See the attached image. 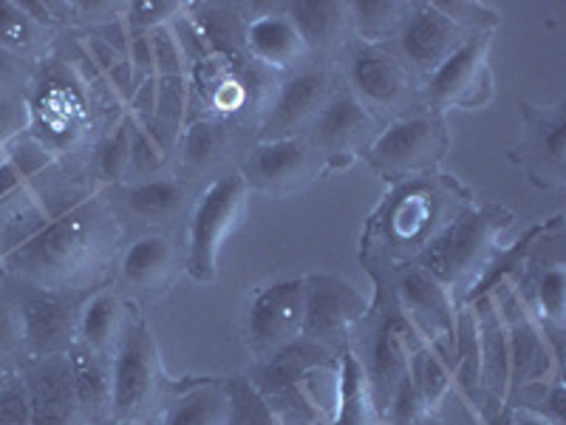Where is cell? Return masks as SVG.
<instances>
[{
	"label": "cell",
	"mask_w": 566,
	"mask_h": 425,
	"mask_svg": "<svg viewBox=\"0 0 566 425\" xmlns=\"http://www.w3.org/2000/svg\"><path fill=\"white\" fill-rule=\"evenodd\" d=\"M510 225V212L502 207H470L433 236L419 252L417 265L431 272L448 290L476 281L495 252L499 232Z\"/></svg>",
	"instance_id": "obj_1"
},
{
	"label": "cell",
	"mask_w": 566,
	"mask_h": 425,
	"mask_svg": "<svg viewBox=\"0 0 566 425\" xmlns=\"http://www.w3.org/2000/svg\"><path fill=\"white\" fill-rule=\"evenodd\" d=\"M99 232V212L97 207L85 201L74 205L71 210L57 212L43 230L29 239L27 245L9 252L7 261L14 270L27 272L38 281H65L71 272L94 256L97 250Z\"/></svg>",
	"instance_id": "obj_2"
},
{
	"label": "cell",
	"mask_w": 566,
	"mask_h": 425,
	"mask_svg": "<svg viewBox=\"0 0 566 425\" xmlns=\"http://www.w3.org/2000/svg\"><path fill=\"white\" fill-rule=\"evenodd\" d=\"M247 187L239 170L212 182L199 199L190 221V247H187V272L201 283H210L219 270V256L224 241L239 227L247 210Z\"/></svg>",
	"instance_id": "obj_3"
},
{
	"label": "cell",
	"mask_w": 566,
	"mask_h": 425,
	"mask_svg": "<svg viewBox=\"0 0 566 425\" xmlns=\"http://www.w3.org/2000/svg\"><path fill=\"white\" fill-rule=\"evenodd\" d=\"M451 136L439 111L394 120L368 148V162L388 179L424 176L448 154Z\"/></svg>",
	"instance_id": "obj_4"
},
{
	"label": "cell",
	"mask_w": 566,
	"mask_h": 425,
	"mask_svg": "<svg viewBox=\"0 0 566 425\" xmlns=\"http://www.w3.org/2000/svg\"><path fill=\"white\" fill-rule=\"evenodd\" d=\"M159 349L142 318H128L111 361V408L130 419L148 406L159 388Z\"/></svg>",
	"instance_id": "obj_5"
},
{
	"label": "cell",
	"mask_w": 566,
	"mask_h": 425,
	"mask_svg": "<svg viewBox=\"0 0 566 425\" xmlns=\"http://www.w3.org/2000/svg\"><path fill=\"white\" fill-rule=\"evenodd\" d=\"M303 338V278H281L266 283L250 303L247 343L266 361Z\"/></svg>",
	"instance_id": "obj_6"
},
{
	"label": "cell",
	"mask_w": 566,
	"mask_h": 425,
	"mask_svg": "<svg viewBox=\"0 0 566 425\" xmlns=\"http://www.w3.org/2000/svg\"><path fill=\"white\" fill-rule=\"evenodd\" d=\"M490 38L493 32L470 34L451 58L431 74L428 100L433 108H482L493 97L490 77Z\"/></svg>",
	"instance_id": "obj_7"
},
{
	"label": "cell",
	"mask_w": 566,
	"mask_h": 425,
	"mask_svg": "<svg viewBox=\"0 0 566 425\" xmlns=\"http://www.w3.org/2000/svg\"><path fill=\"white\" fill-rule=\"evenodd\" d=\"M368 301L363 292L335 272H317L303 278V338L321 343L340 335L352 323L363 321Z\"/></svg>",
	"instance_id": "obj_8"
},
{
	"label": "cell",
	"mask_w": 566,
	"mask_h": 425,
	"mask_svg": "<svg viewBox=\"0 0 566 425\" xmlns=\"http://www.w3.org/2000/svg\"><path fill=\"white\" fill-rule=\"evenodd\" d=\"M397 34L399 52L408 60V65L428 77L468 40V34L444 18L433 3H419L408 9Z\"/></svg>",
	"instance_id": "obj_9"
},
{
	"label": "cell",
	"mask_w": 566,
	"mask_h": 425,
	"mask_svg": "<svg viewBox=\"0 0 566 425\" xmlns=\"http://www.w3.org/2000/svg\"><path fill=\"white\" fill-rule=\"evenodd\" d=\"M397 296L402 301V315L408 318L422 343L451 335L457 312L451 290L419 265H406L397 276Z\"/></svg>",
	"instance_id": "obj_10"
},
{
	"label": "cell",
	"mask_w": 566,
	"mask_h": 425,
	"mask_svg": "<svg viewBox=\"0 0 566 425\" xmlns=\"http://www.w3.org/2000/svg\"><path fill=\"white\" fill-rule=\"evenodd\" d=\"M328 97H332V85H328V77L323 71L295 74L290 83H283L275 91V100H272L270 111H266V120L261 125L258 139L272 142L286 139V136H301L297 131H303L306 125L312 128L317 111L326 105Z\"/></svg>",
	"instance_id": "obj_11"
},
{
	"label": "cell",
	"mask_w": 566,
	"mask_h": 425,
	"mask_svg": "<svg viewBox=\"0 0 566 425\" xmlns=\"http://www.w3.org/2000/svg\"><path fill=\"white\" fill-rule=\"evenodd\" d=\"M499 310L507 323L510 392L535 386V383H547L553 354H549L547 338L541 335L538 323L524 310L522 298L510 296V301H499Z\"/></svg>",
	"instance_id": "obj_12"
},
{
	"label": "cell",
	"mask_w": 566,
	"mask_h": 425,
	"mask_svg": "<svg viewBox=\"0 0 566 425\" xmlns=\"http://www.w3.org/2000/svg\"><path fill=\"white\" fill-rule=\"evenodd\" d=\"M312 170V145L306 136H286V139L258 142L255 148L247 156L244 168L239 170L244 176L247 187L258 190H272L283 194L295 185L310 179Z\"/></svg>",
	"instance_id": "obj_13"
},
{
	"label": "cell",
	"mask_w": 566,
	"mask_h": 425,
	"mask_svg": "<svg viewBox=\"0 0 566 425\" xmlns=\"http://www.w3.org/2000/svg\"><path fill=\"white\" fill-rule=\"evenodd\" d=\"M524 114V139L522 162L524 168L541 182V185H560L564 182V134H566V116L564 105H538L522 103Z\"/></svg>",
	"instance_id": "obj_14"
},
{
	"label": "cell",
	"mask_w": 566,
	"mask_h": 425,
	"mask_svg": "<svg viewBox=\"0 0 566 425\" xmlns=\"http://www.w3.org/2000/svg\"><path fill=\"white\" fill-rule=\"evenodd\" d=\"M32 425H65L77 412L69 354H45L27 372Z\"/></svg>",
	"instance_id": "obj_15"
},
{
	"label": "cell",
	"mask_w": 566,
	"mask_h": 425,
	"mask_svg": "<svg viewBox=\"0 0 566 425\" xmlns=\"http://www.w3.org/2000/svg\"><path fill=\"white\" fill-rule=\"evenodd\" d=\"M348 83H352L354 97L366 108L368 105H380V108L397 105L408 91L406 69L391 54L366 43L348 60Z\"/></svg>",
	"instance_id": "obj_16"
},
{
	"label": "cell",
	"mask_w": 566,
	"mask_h": 425,
	"mask_svg": "<svg viewBox=\"0 0 566 425\" xmlns=\"http://www.w3.org/2000/svg\"><path fill=\"white\" fill-rule=\"evenodd\" d=\"M374 131V116L352 91L332 94L312 123V136L321 148L337 156H352L354 148Z\"/></svg>",
	"instance_id": "obj_17"
},
{
	"label": "cell",
	"mask_w": 566,
	"mask_h": 425,
	"mask_svg": "<svg viewBox=\"0 0 566 425\" xmlns=\"http://www.w3.org/2000/svg\"><path fill=\"white\" fill-rule=\"evenodd\" d=\"M244 45L250 58L266 69H290L310 52L286 14H261L250 20L244 29Z\"/></svg>",
	"instance_id": "obj_18"
},
{
	"label": "cell",
	"mask_w": 566,
	"mask_h": 425,
	"mask_svg": "<svg viewBox=\"0 0 566 425\" xmlns=\"http://www.w3.org/2000/svg\"><path fill=\"white\" fill-rule=\"evenodd\" d=\"M332 417L335 425H380L382 419L366 366L348 349L337 357V397Z\"/></svg>",
	"instance_id": "obj_19"
},
{
	"label": "cell",
	"mask_w": 566,
	"mask_h": 425,
	"mask_svg": "<svg viewBox=\"0 0 566 425\" xmlns=\"http://www.w3.org/2000/svg\"><path fill=\"white\" fill-rule=\"evenodd\" d=\"M54 162L52 148L38 136H20L0 151V201L27 187Z\"/></svg>",
	"instance_id": "obj_20"
},
{
	"label": "cell",
	"mask_w": 566,
	"mask_h": 425,
	"mask_svg": "<svg viewBox=\"0 0 566 425\" xmlns=\"http://www.w3.org/2000/svg\"><path fill=\"white\" fill-rule=\"evenodd\" d=\"M20 321H23V338L43 354H57L54 349L63 346L65 332L71 326V315L65 310V303L49 296L27 298L23 307H20Z\"/></svg>",
	"instance_id": "obj_21"
},
{
	"label": "cell",
	"mask_w": 566,
	"mask_h": 425,
	"mask_svg": "<svg viewBox=\"0 0 566 425\" xmlns=\"http://www.w3.org/2000/svg\"><path fill=\"white\" fill-rule=\"evenodd\" d=\"M453 383L464 400L476 403L482 388V349L473 310H464L453 323Z\"/></svg>",
	"instance_id": "obj_22"
},
{
	"label": "cell",
	"mask_w": 566,
	"mask_h": 425,
	"mask_svg": "<svg viewBox=\"0 0 566 425\" xmlns=\"http://www.w3.org/2000/svg\"><path fill=\"white\" fill-rule=\"evenodd\" d=\"M174 270V247L165 236H142L125 250L123 278L134 287H159Z\"/></svg>",
	"instance_id": "obj_23"
},
{
	"label": "cell",
	"mask_w": 566,
	"mask_h": 425,
	"mask_svg": "<svg viewBox=\"0 0 566 425\" xmlns=\"http://www.w3.org/2000/svg\"><path fill=\"white\" fill-rule=\"evenodd\" d=\"M286 18L301 34L306 49H323L337 38L346 20V3H332V0H297L290 3Z\"/></svg>",
	"instance_id": "obj_24"
},
{
	"label": "cell",
	"mask_w": 566,
	"mask_h": 425,
	"mask_svg": "<svg viewBox=\"0 0 566 425\" xmlns=\"http://www.w3.org/2000/svg\"><path fill=\"white\" fill-rule=\"evenodd\" d=\"M123 303L114 292H99L85 303L83 315H80V338L83 346L91 352L105 354L111 346H116L119 332H123Z\"/></svg>",
	"instance_id": "obj_25"
},
{
	"label": "cell",
	"mask_w": 566,
	"mask_h": 425,
	"mask_svg": "<svg viewBox=\"0 0 566 425\" xmlns=\"http://www.w3.org/2000/svg\"><path fill=\"white\" fill-rule=\"evenodd\" d=\"M69 363L74 394H77V406L91 408V412H99V408L111 406V366L103 363V354L77 346L71 349Z\"/></svg>",
	"instance_id": "obj_26"
},
{
	"label": "cell",
	"mask_w": 566,
	"mask_h": 425,
	"mask_svg": "<svg viewBox=\"0 0 566 425\" xmlns=\"http://www.w3.org/2000/svg\"><path fill=\"white\" fill-rule=\"evenodd\" d=\"M408 9L411 7L397 3V0H357V3H346V18L352 20V27L357 29L363 43L377 45L380 40L399 32Z\"/></svg>",
	"instance_id": "obj_27"
},
{
	"label": "cell",
	"mask_w": 566,
	"mask_h": 425,
	"mask_svg": "<svg viewBox=\"0 0 566 425\" xmlns=\"http://www.w3.org/2000/svg\"><path fill=\"white\" fill-rule=\"evenodd\" d=\"M227 394L219 386H196L176 400L161 425H224Z\"/></svg>",
	"instance_id": "obj_28"
},
{
	"label": "cell",
	"mask_w": 566,
	"mask_h": 425,
	"mask_svg": "<svg viewBox=\"0 0 566 425\" xmlns=\"http://www.w3.org/2000/svg\"><path fill=\"white\" fill-rule=\"evenodd\" d=\"M185 201V187L176 179H145L128 190L130 212L142 219H168Z\"/></svg>",
	"instance_id": "obj_29"
},
{
	"label": "cell",
	"mask_w": 566,
	"mask_h": 425,
	"mask_svg": "<svg viewBox=\"0 0 566 425\" xmlns=\"http://www.w3.org/2000/svg\"><path fill=\"white\" fill-rule=\"evenodd\" d=\"M227 394V423L224 425H281L266 397L252 386L247 377H230Z\"/></svg>",
	"instance_id": "obj_30"
},
{
	"label": "cell",
	"mask_w": 566,
	"mask_h": 425,
	"mask_svg": "<svg viewBox=\"0 0 566 425\" xmlns=\"http://www.w3.org/2000/svg\"><path fill=\"white\" fill-rule=\"evenodd\" d=\"M193 23L199 27L201 38L207 40L212 54H221V58H230L239 63V49L244 45V29L241 27L239 14L230 12V9H205L201 18H193Z\"/></svg>",
	"instance_id": "obj_31"
},
{
	"label": "cell",
	"mask_w": 566,
	"mask_h": 425,
	"mask_svg": "<svg viewBox=\"0 0 566 425\" xmlns=\"http://www.w3.org/2000/svg\"><path fill=\"white\" fill-rule=\"evenodd\" d=\"M437 210H433V196L419 194V190H408L399 196V201L391 210V232L399 241H417L428 236L433 227Z\"/></svg>",
	"instance_id": "obj_32"
},
{
	"label": "cell",
	"mask_w": 566,
	"mask_h": 425,
	"mask_svg": "<svg viewBox=\"0 0 566 425\" xmlns=\"http://www.w3.org/2000/svg\"><path fill=\"white\" fill-rule=\"evenodd\" d=\"M130 159H134V120L125 114L123 123L111 131L99 148V176L105 182L125 179L130 174Z\"/></svg>",
	"instance_id": "obj_33"
},
{
	"label": "cell",
	"mask_w": 566,
	"mask_h": 425,
	"mask_svg": "<svg viewBox=\"0 0 566 425\" xmlns=\"http://www.w3.org/2000/svg\"><path fill=\"white\" fill-rule=\"evenodd\" d=\"M181 14H185V7L174 3V0H136V3L125 7L123 23L128 34H148L154 29L174 23Z\"/></svg>",
	"instance_id": "obj_34"
},
{
	"label": "cell",
	"mask_w": 566,
	"mask_h": 425,
	"mask_svg": "<svg viewBox=\"0 0 566 425\" xmlns=\"http://www.w3.org/2000/svg\"><path fill=\"white\" fill-rule=\"evenodd\" d=\"M181 145H185V159L196 165V168H205L224 148V131L212 120L201 116V120H193V123L187 125Z\"/></svg>",
	"instance_id": "obj_35"
},
{
	"label": "cell",
	"mask_w": 566,
	"mask_h": 425,
	"mask_svg": "<svg viewBox=\"0 0 566 425\" xmlns=\"http://www.w3.org/2000/svg\"><path fill=\"white\" fill-rule=\"evenodd\" d=\"M150 54H154V74L156 77H187V65L185 52H181V43L176 38L174 27H159L154 32H148Z\"/></svg>",
	"instance_id": "obj_36"
},
{
	"label": "cell",
	"mask_w": 566,
	"mask_h": 425,
	"mask_svg": "<svg viewBox=\"0 0 566 425\" xmlns=\"http://www.w3.org/2000/svg\"><path fill=\"white\" fill-rule=\"evenodd\" d=\"M433 7L451 23H457L464 34L493 32L499 27V12H493L484 3H476V0H433Z\"/></svg>",
	"instance_id": "obj_37"
},
{
	"label": "cell",
	"mask_w": 566,
	"mask_h": 425,
	"mask_svg": "<svg viewBox=\"0 0 566 425\" xmlns=\"http://www.w3.org/2000/svg\"><path fill=\"white\" fill-rule=\"evenodd\" d=\"M34 34H38V27L23 9V3L0 0V49L23 52L34 43Z\"/></svg>",
	"instance_id": "obj_38"
},
{
	"label": "cell",
	"mask_w": 566,
	"mask_h": 425,
	"mask_svg": "<svg viewBox=\"0 0 566 425\" xmlns=\"http://www.w3.org/2000/svg\"><path fill=\"white\" fill-rule=\"evenodd\" d=\"M535 301H538L541 315L547 318L549 323L560 326L564 323L566 310V270L564 265H553L549 270L541 272L535 281Z\"/></svg>",
	"instance_id": "obj_39"
},
{
	"label": "cell",
	"mask_w": 566,
	"mask_h": 425,
	"mask_svg": "<svg viewBox=\"0 0 566 425\" xmlns=\"http://www.w3.org/2000/svg\"><path fill=\"white\" fill-rule=\"evenodd\" d=\"M0 425H32V403L20 374H7L0 381Z\"/></svg>",
	"instance_id": "obj_40"
},
{
	"label": "cell",
	"mask_w": 566,
	"mask_h": 425,
	"mask_svg": "<svg viewBox=\"0 0 566 425\" xmlns=\"http://www.w3.org/2000/svg\"><path fill=\"white\" fill-rule=\"evenodd\" d=\"M386 414L394 419V425H413L422 414H428V408H424L422 403V394H419L411 372L402 374L397 386H394L391 400H388V406H386Z\"/></svg>",
	"instance_id": "obj_41"
},
{
	"label": "cell",
	"mask_w": 566,
	"mask_h": 425,
	"mask_svg": "<svg viewBox=\"0 0 566 425\" xmlns=\"http://www.w3.org/2000/svg\"><path fill=\"white\" fill-rule=\"evenodd\" d=\"M29 123H32V116H29L27 105L18 103V100L0 97V151L20 139Z\"/></svg>",
	"instance_id": "obj_42"
},
{
	"label": "cell",
	"mask_w": 566,
	"mask_h": 425,
	"mask_svg": "<svg viewBox=\"0 0 566 425\" xmlns=\"http://www.w3.org/2000/svg\"><path fill=\"white\" fill-rule=\"evenodd\" d=\"M247 103H250V100H247V91H244V83H241V77H239V71H235V74H230V77H227L219 89L212 91L210 100H207V105L219 111V114H235V111L244 108Z\"/></svg>",
	"instance_id": "obj_43"
},
{
	"label": "cell",
	"mask_w": 566,
	"mask_h": 425,
	"mask_svg": "<svg viewBox=\"0 0 566 425\" xmlns=\"http://www.w3.org/2000/svg\"><path fill=\"white\" fill-rule=\"evenodd\" d=\"M23 338V321H20V312L14 310L12 303L0 301V354L14 349V343Z\"/></svg>",
	"instance_id": "obj_44"
},
{
	"label": "cell",
	"mask_w": 566,
	"mask_h": 425,
	"mask_svg": "<svg viewBox=\"0 0 566 425\" xmlns=\"http://www.w3.org/2000/svg\"><path fill=\"white\" fill-rule=\"evenodd\" d=\"M510 425H555V423L549 417H544L541 412H535V408L522 406L510 414Z\"/></svg>",
	"instance_id": "obj_45"
}]
</instances>
